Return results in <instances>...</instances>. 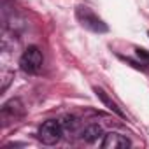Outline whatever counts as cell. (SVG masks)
<instances>
[{"label": "cell", "instance_id": "obj_1", "mask_svg": "<svg viewBox=\"0 0 149 149\" xmlns=\"http://www.w3.org/2000/svg\"><path fill=\"white\" fill-rule=\"evenodd\" d=\"M76 16H77V19H79V23L84 26V28H88V30H91V32H97V33H105L109 28H107V25L90 9V7H84V6H79L77 7V11H76Z\"/></svg>", "mask_w": 149, "mask_h": 149}, {"label": "cell", "instance_id": "obj_2", "mask_svg": "<svg viewBox=\"0 0 149 149\" xmlns=\"http://www.w3.org/2000/svg\"><path fill=\"white\" fill-rule=\"evenodd\" d=\"M61 135H63V126H61V121H56V119H47L39 128V140L46 146L58 144Z\"/></svg>", "mask_w": 149, "mask_h": 149}, {"label": "cell", "instance_id": "obj_3", "mask_svg": "<svg viewBox=\"0 0 149 149\" xmlns=\"http://www.w3.org/2000/svg\"><path fill=\"white\" fill-rule=\"evenodd\" d=\"M42 61H44V58H42L40 49H39L37 46H30V47H26V51L21 54L19 65H21V70H25V72H28V74H35V72L40 70Z\"/></svg>", "mask_w": 149, "mask_h": 149}, {"label": "cell", "instance_id": "obj_4", "mask_svg": "<svg viewBox=\"0 0 149 149\" xmlns=\"http://www.w3.org/2000/svg\"><path fill=\"white\" fill-rule=\"evenodd\" d=\"M130 146H132L130 139H126L125 135L116 133V132H109L104 137V140H102V147L104 149H126Z\"/></svg>", "mask_w": 149, "mask_h": 149}, {"label": "cell", "instance_id": "obj_5", "mask_svg": "<svg viewBox=\"0 0 149 149\" xmlns=\"http://www.w3.org/2000/svg\"><path fill=\"white\" fill-rule=\"evenodd\" d=\"M23 112H25L23 104H21L18 98H13V100H9L7 104H4V107H2V119H4L6 123H7V119H9V121H16L18 118L23 116Z\"/></svg>", "mask_w": 149, "mask_h": 149}, {"label": "cell", "instance_id": "obj_6", "mask_svg": "<svg viewBox=\"0 0 149 149\" xmlns=\"http://www.w3.org/2000/svg\"><path fill=\"white\" fill-rule=\"evenodd\" d=\"M93 91H95V93H97V97L102 100V104H104V105H107V109H109V111L116 112L119 118H123V119H125V114H123V111H121V109H119V107H118V105H116V104L111 100V98H109V95H107V93H105L102 88H97V86H95V88H93Z\"/></svg>", "mask_w": 149, "mask_h": 149}, {"label": "cell", "instance_id": "obj_7", "mask_svg": "<svg viewBox=\"0 0 149 149\" xmlns=\"http://www.w3.org/2000/svg\"><path fill=\"white\" fill-rule=\"evenodd\" d=\"M100 135H102V126L100 125H90L81 132V139L88 144H93L95 140H98Z\"/></svg>", "mask_w": 149, "mask_h": 149}, {"label": "cell", "instance_id": "obj_8", "mask_svg": "<svg viewBox=\"0 0 149 149\" xmlns=\"http://www.w3.org/2000/svg\"><path fill=\"white\" fill-rule=\"evenodd\" d=\"M61 126H63V130H67V132H76V130L79 128V119L74 118V116H67V118H63Z\"/></svg>", "mask_w": 149, "mask_h": 149}, {"label": "cell", "instance_id": "obj_9", "mask_svg": "<svg viewBox=\"0 0 149 149\" xmlns=\"http://www.w3.org/2000/svg\"><path fill=\"white\" fill-rule=\"evenodd\" d=\"M135 53H137V56H139V58H142V60L149 61V53H147L146 49H140V47H137V49H135Z\"/></svg>", "mask_w": 149, "mask_h": 149}]
</instances>
